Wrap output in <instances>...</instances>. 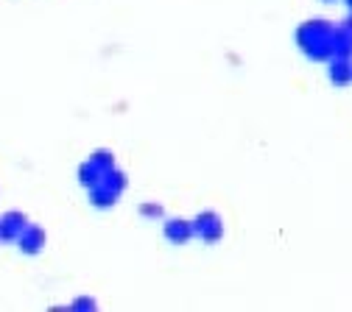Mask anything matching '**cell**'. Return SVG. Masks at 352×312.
I'll return each mask as SVG.
<instances>
[{
    "mask_svg": "<svg viewBox=\"0 0 352 312\" xmlns=\"http://www.w3.org/2000/svg\"><path fill=\"white\" fill-rule=\"evenodd\" d=\"M90 201H93V206H101V209H107V206H112V204L118 201V193H112V190H107V187L96 184V187L90 190Z\"/></svg>",
    "mask_w": 352,
    "mask_h": 312,
    "instance_id": "obj_8",
    "label": "cell"
},
{
    "mask_svg": "<svg viewBox=\"0 0 352 312\" xmlns=\"http://www.w3.org/2000/svg\"><path fill=\"white\" fill-rule=\"evenodd\" d=\"M190 223H193V235H199L207 245H212V243H218L224 237V223H221V217H218V212H212V209L199 212Z\"/></svg>",
    "mask_w": 352,
    "mask_h": 312,
    "instance_id": "obj_1",
    "label": "cell"
},
{
    "mask_svg": "<svg viewBox=\"0 0 352 312\" xmlns=\"http://www.w3.org/2000/svg\"><path fill=\"white\" fill-rule=\"evenodd\" d=\"M25 226H28V217L23 212H6L0 217V243H17Z\"/></svg>",
    "mask_w": 352,
    "mask_h": 312,
    "instance_id": "obj_2",
    "label": "cell"
},
{
    "mask_svg": "<svg viewBox=\"0 0 352 312\" xmlns=\"http://www.w3.org/2000/svg\"><path fill=\"white\" fill-rule=\"evenodd\" d=\"M73 309H96V301L93 298H76L73 301Z\"/></svg>",
    "mask_w": 352,
    "mask_h": 312,
    "instance_id": "obj_11",
    "label": "cell"
},
{
    "mask_svg": "<svg viewBox=\"0 0 352 312\" xmlns=\"http://www.w3.org/2000/svg\"><path fill=\"white\" fill-rule=\"evenodd\" d=\"M90 162L96 165V167H101V170H109V167H115V154L112 151H93V156H90Z\"/></svg>",
    "mask_w": 352,
    "mask_h": 312,
    "instance_id": "obj_9",
    "label": "cell"
},
{
    "mask_svg": "<svg viewBox=\"0 0 352 312\" xmlns=\"http://www.w3.org/2000/svg\"><path fill=\"white\" fill-rule=\"evenodd\" d=\"M140 215L143 217H162V206L160 204H143L140 206Z\"/></svg>",
    "mask_w": 352,
    "mask_h": 312,
    "instance_id": "obj_10",
    "label": "cell"
},
{
    "mask_svg": "<svg viewBox=\"0 0 352 312\" xmlns=\"http://www.w3.org/2000/svg\"><path fill=\"white\" fill-rule=\"evenodd\" d=\"M101 187H107V190H112V193H123L126 190V173L123 170H118V167H109V170H104V176H101Z\"/></svg>",
    "mask_w": 352,
    "mask_h": 312,
    "instance_id": "obj_5",
    "label": "cell"
},
{
    "mask_svg": "<svg viewBox=\"0 0 352 312\" xmlns=\"http://www.w3.org/2000/svg\"><path fill=\"white\" fill-rule=\"evenodd\" d=\"M45 229H42V226H36V223H28V226L23 229V235L17 237V245H20V251L23 254H39L42 248H45Z\"/></svg>",
    "mask_w": 352,
    "mask_h": 312,
    "instance_id": "obj_3",
    "label": "cell"
},
{
    "mask_svg": "<svg viewBox=\"0 0 352 312\" xmlns=\"http://www.w3.org/2000/svg\"><path fill=\"white\" fill-rule=\"evenodd\" d=\"M330 81L336 84V86H344V84H349L352 81V64L346 62V59H336L333 64H330Z\"/></svg>",
    "mask_w": 352,
    "mask_h": 312,
    "instance_id": "obj_6",
    "label": "cell"
},
{
    "mask_svg": "<svg viewBox=\"0 0 352 312\" xmlns=\"http://www.w3.org/2000/svg\"><path fill=\"white\" fill-rule=\"evenodd\" d=\"M165 240L173 243V245H185L190 237H193V223L185 220V217H170L165 223V229H162Z\"/></svg>",
    "mask_w": 352,
    "mask_h": 312,
    "instance_id": "obj_4",
    "label": "cell"
},
{
    "mask_svg": "<svg viewBox=\"0 0 352 312\" xmlns=\"http://www.w3.org/2000/svg\"><path fill=\"white\" fill-rule=\"evenodd\" d=\"M101 176H104V170L96 167L93 162H84V165L78 167V182H81L87 190H93L96 184H101Z\"/></svg>",
    "mask_w": 352,
    "mask_h": 312,
    "instance_id": "obj_7",
    "label": "cell"
}]
</instances>
